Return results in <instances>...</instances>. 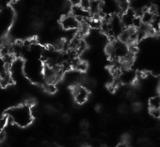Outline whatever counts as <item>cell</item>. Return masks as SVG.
Returning a JSON list of instances; mask_svg holds the SVG:
<instances>
[{"label":"cell","mask_w":160,"mask_h":147,"mask_svg":"<svg viewBox=\"0 0 160 147\" xmlns=\"http://www.w3.org/2000/svg\"><path fill=\"white\" fill-rule=\"evenodd\" d=\"M121 11V5L118 0H100V14L109 17L117 15Z\"/></svg>","instance_id":"obj_7"},{"label":"cell","mask_w":160,"mask_h":147,"mask_svg":"<svg viewBox=\"0 0 160 147\" xmlns=\"http://www.w3.org/2000/svg\"><path fill=\"white\" fill-rule=\"evenodd\" d=\"M108 53L111 59L117 63H127L132 58V51L129 44L120 39H115L108 45Z\"/></svg>","instance_id":"obj_3"},{"label":"cell","mask_w":160,"mask_h":147,"mask_svg":"<svg viewBox=\"0 0 160 147\" xmlns=\"http://www.w3.org/2000/svg\"><path fill=\"white\" fill-rule=\"evenodd\" d=\"M80 24H81V22H80L75 16H73L72 13L64 15L60 20V25L66 31H72V30L78 29L80 26Z\"/></svg>","instance_id":"obj_10"},{"label":"cell","mask_w":160,"mask_h":147,"mask_svg":"<svg viewBox=\"0 0 160 147\" xmlns=\"http://www.w3.org/2000/svg\"><path fill=\"white\" fill-rule=\"evenodd\" d=\"M72 14L73 16H75L80 22L89 20V19H91L92 17V14H91V12L88 10L84 9L83 7H81L80 5L72 6Z\"/></svg>","instance_id":"obj_12"},{"label":"cell","mask_w":160,"mask_h":147,"mask_svg":"<svg viewBox=\"0 0 160 147\" xmlns=\"http://www.w3.org/2000/svg\"><path fill=\"white\" fill-rule=\"evenodd\" d=\"M149 108L150 110L160 109V95H155L149 99Z\"/></svg>","instance_id":"obj_14"},{"label":"cell","mask_w":160,"mask_h":147,"mask_svg":"<svg viewBox=\"0 0 160 147\" xmlns=\"http://www.w3.org/2000/svg\"><path fill=\"white\" fill-rule=\"evenodd\" d=\"M12 79L10 73V65L0 53V85L2 86H9Z\"/></svg>","instance_id":"obj_8"},{"label":"cell","mask_w":160,"mask_h":147,"mask_svg":"<svg viewBox=\"0 0 160 147\" xmlns=\"http://www.w3.org/2000/svg\"><path fill=\"white\" fill-rule=\"evenodd\" d=\"M15 20V11L11 6L0 8V46L9 35Z\"/></svg>","instance_id":"obj_4"},{"label":"cell","mask_w":160,"mask_h":147,"mask_svg":"<svg viewBox=\"0 0 160 147\" xmlns=\"http://www.w3.org/2000/svg\"><path fill=\"white\" fill-rule=\"evenodd\" d=\"M138 63L150 72L160 71V39L149 38L142 42Z\"/></svg>","instance_id":"obj_1"},{"label":"cell","mask_w":160,"mask_h":147,"mask_svg":"<svg viewBox=\"0 0 160 147\" xmlns=\"http://www.w3.org/2000/svg\"><path fill=\"white\" fill-rule=\"evenodd\" d=\"M159 92H160V81H159Z\"/></svg>","instance_id":"obj_17"},{"label":"cell","mask_w":160,"mask_h":147,"mask_svg":"<svg viewBox=\"0 0 160 147\" xmlns=\"http://www.w3.org/2000/svg\"><path fill=\"white\" fill-rule=\"evenodd\" d=\"M102 26L104 33L114 39H119L125 29L118 14L107 17V20L105 21Z\"/></svg>","instance_id":"obj_6"},{"label":"cell","mask_w":160,"mask_h":147,"mask_svg":"<svg viewBox=\"0 0 160 147\" xmlns=\"http://www.w3.org/2000/svg\"><path fill=\"white\" fill-rule=\"evenodd\" d=\"M118 79L122 85H130L137 80V73L135 70L125 67L118 71Z\"/></svg>","instance_id":"obj_9"},{"label":"cell","mask_w":160,"mask_h":147,"mask_svg":"<svg viewBox=\"0 0 160 147\" xmlns=\"http://www.w3.org/2000/svg\"><path fill=\"white\" fill-rule=\"evenodd\" d=\"M16 0H0V7L10 6L12 3H13Z\"/></svg>","instance_id":"obj_15"},{"label":"cell","mask_w":160,"mask_h":147,"mask_svg":"<svg viewBox=\"0 0 160 147\" xmlns=\"http://www.w3.org/2000/svg\"><path fill=\"white\" fill-rule=\"evenodd\" d=\"M69 3L72 6H77V5H80V3H81V0H68Z\"/></svg>","instance_id":"obj_16"},{"label":"cell","mask_w":160,"mask_h":147,"mask_svg":"<svg viewBox=\"0 0 160 147\" xmlns=\"http://www.w3.org/2000/svg\"><path fill=\"white\" fill-rule=\"evenodd\" d=\"M43 65L40 59L32 56L24 63V74L33 83H40L43 79Z\"/></svg>","instance_id":"obj_5"},{"label":"cell","mask_w":160,"mask_h":147,"mask_svg":"<svg viewBox=\"0 0 160 147\" xmlns=\"http://www.w3.org/2000/svg\"><path fill=\"white\" fill-rule=\"evenodd\" d=\"M7 117L10 123L19 127H27L33 122V109L28 103L20 104L11 108L7 113Z\"/></svg>","instance_id":"obj_2"},{"label":"cell","mask_w":160,"mask_h":147,"mask_svg":"<svg viewBox=\"0 0 160 147\" xmlns=\"http://www.w3.org/2000/svg\"><path fill=\"white\" fill-rule=\"evenodd\" d=\"M72 96L77 104H84L90 97L89 90L82 85H74L72 89Z\"/></svg>","instance_id":"obj_11"},{"label":"cell","mask_w":160,"mask_h":147,"mask_svg":"<svg viewBox=\"0 0 160 147\" xmlns=\"http://www.w3.org/2000/svg\"><path fill=\"white\" fill-rule=\"evenodd\" d=\"M63 78L68 85H72V86L77 85L79 81L81 80V71H79L77 69L69 70L65 73Z\"/></svg>","instance_id":"obj_13"}]
</instances>
